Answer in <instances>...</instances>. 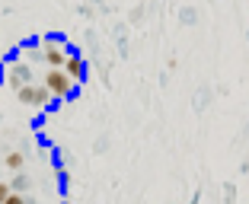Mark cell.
<instances>
[{"label":"cell","instance_id":"cell-1","mask_svg":"<svg viewBox=\"0 0 249 204\" xmlns=\"http://www.w3.org/2000/svg\"><path fill=\"white\" fill-rule=\"evenodd\" d=\"M42 83L48 86V93H52L54 99H71V96L77 93V83L64 73V67H48L45 77H42Z\"/></svg>","mask_w":249,"mask_h":204},{"label":"cell","instance_id":"cell-2","mask_svg":"<svg viewBox=\"0 0 249 204\" xmlns=\"http://www.w3.org/2000/svg\"><path fill=\"white\" fill-rule=\"evenodd\" d=\"M16 99H19L22 105H29V109H45V105H52L54 96L48 93L45 83H26V86L16 89Z\"/></svg>","mask_w":249,"mask_h":204},{"label":"cell","instance_id":"cell-3","mask_svg":"<svg viewBox=\"0 0 249 204\" xmlns=\"http://www.w3.org/2000/svg\"><path fill=\"white\" fill-rule=\"evenodd\" d=\"M42 61H45V67H64L67 51L61 48L58 38H42Z\"/></svg>","mask_w":249,"mask_h":204},{"label":"cell","instance_id":"cell-4","mask_svg":"<svg viewBox=\"0 0 249 204\" xmlns=\"http://www.w3.org/2000/svg\"><path fill=\"white\" fill-rule=\"evenodd\" d=\"M26 83H36V77H32V67L26 64V61H19V64H13L7 70V86L16 93V89L26 86Z\"/></svg>","mask_w":249,"mask_h":204},{"label":"cell","instance_id":"cell-5","mask_svg":"<svg viewBox=\"0 0 249 204\" xmlns=\"http://www.w3.org/2000/svg\"><path fill=\"white\" fill-rule=\"evenodd\" d=\"M64 73L71 77L73 83H83V80H87L89 67H87V61H83V54H80V51H73V54H67V61H64Z\"/></svg>","mask_w":249,"mask_h":204},{"label":"cell","instance_id":"cell-6","mask_svg":"<svg viewBox=\"0 0 249 204\" xmlns=\"http://www.w3.org/2000/svg\"><path fill=\"white\" fill-rule=\"evenodd\" d=\"M3 163H7V169H13V172H19V169L26 166V153H22V150H10L7 156H3Z\"/></svg>","mask_w":249,"mask_h":204},{"label":"cell","instance_id":"cell-7","mask_svg":"<svg viewBox=\"0 0 249 204\" xmlns=\"http://www.w3.org/2000/svg\"><path fill=\"white\" fill-rule=\"evenodd\" d=\"M29 185H32V182H29V175H22V169L13 175V179H10V188H13V191H26Z\"/></svg>","mask_w":249,"mask_h":204},{"label":"cell","instance_id":"cell-8","mask_svg":"<svg viewBox=\"0 0 249 204\" xmlns=\"http://www.w3.org/2000/svg\"><path fill=\"white\" fill-rule=\"evenodd\" d=\"M224 204H236V185H224Z\"/></svg>","mask_w":249,"mask_h":204},{"label":"cell","instance_id":"cell-9","mask_svg":"<svg viewBox=\"0 0 249 204\" xmlns=\"http://www.w3.org/2000/svg\"><path fill=\"white\" fill-rule=\"evenodd\" d=\"M3 204H29V201L22 198V191H10V195H7V201H3Z\"/></svg>","mask_w":249,"mask_h":204},{"label":"cell","instance_id":"cell-10","mask_svg":"<svg viewBox=\"0 0 249 204\" xmlns=\"http://www.w3.org/2000/svg\"><path fill=\"white\" fill-rule=\"evenodd\" d=\"M10 191H13V188H10V182H0V204L7 201V195H10Z\"/></svg>","mask_w":249,"mask_h":204},{"label":"cell","instance_id":"cell-11","mask_svg":"<svg viewBox=\"0 0 249 204\" xmlns=\"http://www.w3.org/2000/svg\"><path fill=\"white\" fill-rule=\"evenodd\" d=\"M205 105H208V93H198L195 96V109H205Z\"/></svg>","mask_w":249,"mask_h":204},{"label":"cell","instance_id":"cell-12","mask_svg":"<svg viewBox=\"0 0 249 204\" xmlns=\"http://www.w3.org/2000/svg\"><path fill=\"white\" fill-rule=\"evenodd\" d=\"M89 3H96V7H99V3H103V0H89Z\"/></svg>","mask_w":249,"mask_h":204},{"label":"cell","instance_id":"cell-13","mask_svg":"<svg viewBox=\"0 0 249 204\" xmlns=\"http://www.w3.org/2000/svg\"><path fill=\"white\" fill-rule=\"evenodd\" d=\"M246 134H249V124H246Z\"/></svg>","mask_w":249,"mask_h":204},{"label":"cell","instance_id":"cell-14","mask_svg":"<svg viewBox=\"0 0 249 204\" xmlns=\"http://www.w3.org/2000/svg\"><path fill=\"white\" fill-rule=\"evenodd\" d=\"M29 204H36V201H29Z\"/></svg>","mask_w":249,"mask_h":204}]
</instances>
